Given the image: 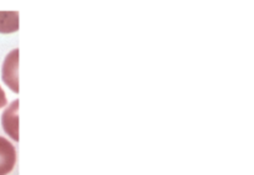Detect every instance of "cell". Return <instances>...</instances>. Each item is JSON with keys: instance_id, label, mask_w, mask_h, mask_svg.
<instances>
[{"instance_id": "obj_1", "label": "cell", "mask_w": 254, "mask_h": 175, "mask_svg": "<svg viewBox=\"0 0 254 175\" xmlns=\"http://www.w3.org/2000/svg\"><path fill=\"white\" fill-rule=\"evenodd\" d=\"M19 49H14L5 56L1 65V80L5 86L14 93L20 92L19 84Z\"/></svg>"}, {"instance_id": "obj_2", "label": "cell", "mask_w": 254, "mask_h": 175, "mask_svg": "<svg viewBox=\"0 0 254 175\" xmlns=\"http://www.w3.org/2000/svg\"><path fill=\"white\" fill-rule=\"evenodd\" d=\"M19 99H14L4 108L1 114V127L11 141L19 142Z\"/></svg>"}, {"instance_id": "obj_3", "label": "cell", "mask_w": 254, "mask_h": 175, "mask_svg": "<svg viewBox=\"0 0 254 175\" xmlns=\"http://www.w3.org/2000/svg\"><path fill=\"white\" fill-rule=\"evenodd\" d=\"M17 152L10 139L0 136V175H7L15 169Z\"/></svg>"}, {"instance_id": "obj_4", "label": "cell", "mask_w": 254, "mask_h": 175, "mask_svg": "<svg viewBox=\"0 0 254 175\" xmlns=\"http://www.w3.org/2000/svg\"><path fill=\"white\" fill-rule=\"evenodd\" d=\"M19 11H0V34H14L19 31Z\"/></svg>"}, {"instance_id": "obj_5", "label": "cell", "mask_w": 254, "mask_h": 175, "mask_svg": "<svg viewBox=\"0 0 254 175\" xmlns=\"http://www.w3.org/2000/svg\"><path fill=\"white\" fill-rule=\"evenodd\" d=\"M7 97H6V93H5L4 88H2L1 86H0V109H4L5 107L7 106Z\"/></svg>"}]
</instances>
